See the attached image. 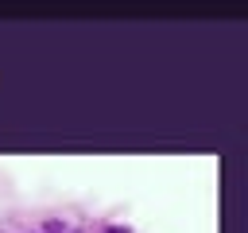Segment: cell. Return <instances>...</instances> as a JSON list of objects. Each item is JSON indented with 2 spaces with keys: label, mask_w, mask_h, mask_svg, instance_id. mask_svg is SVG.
I'll use <instances>...</instances> for the list:
<instances>
[{
  "label": "cell",
  "mask_w": 248,
  "mask_h": 233,
  "mask_svg": "<svg viewBox=\"0 0 248 233\" xmlns=\"http://www.w3.org/2000/svg\"><path fill=\"white\" fill-rule=\"evenodd\" d=\"M108 233H128V229H108Z\"/></svg>",
  "instance_id": "obj_1"
}]
</instances>
